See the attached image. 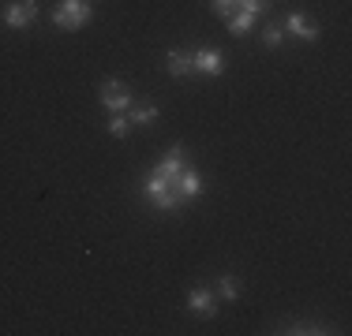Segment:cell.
Here are the masks:
<instances>
[{
	"mask_svg": "<svg viewBox=\"0 0 352 336\" xmlns=\"http://www.w3.org/2000/svg\"><path fill=\"white\" fill-rule=\"evenodd\" d=\"M184 165H188V154H184V146H173L169 157H165V161L157 165L150 176H154V180H162V183H176V176L184 172Z\"/></svg>",
	"mask_w": 352,
	"mask_h": 336,
	"instance_id": "277c9868",
	"label": "cell"
},
{
	"mask_svg": "<svg viewBox=\"0 0 352 336\" xmlns=\"http://www.w3.org/2000/svg\"><path fill=\"white\" fill-rule=\"evenodd\" d=\"M263 41H266L270 49H278L281 41H285V27H278V23H270V27L263 30Z\"/></svg>",
	"mask_w": 352,
	"mask_h": 336,
	"instance_id": "9a60e30c",
	"label": "cell"
},
{
	"mask_svg": "<svg viewBox=\"0 0 352 336\" xmlns=\"http://www.w3.org/2000/svg\"><path fill=\"white\" fill-rule=\"evenodd\" d=\"M131 131V120L124 112H113V120H109V134H116V139H124V134Z\"/></svg>",
	"mask_w": 352,
	"mask_h": 336,
	"instance_id": "5bb4252c",
	"label": "cell"
},
{
	"mask_svg": "<svg viewBox=\"0 0 352 336\" xmlns=\"http://www.w3.org/2000/svg\"><path fill=\"white\" fill-rule=\"evenodd\" d=\"M251 23H255V15H248V12H232L229 15V30L236 34V38H244V34L251 30Z\"/></svg>",
	"mask_w": 352,
	"mask_h": 336,
	"instance_id": "7c38bea8",
	"label": "cell"
},
{
	"mask_svg": "<svg viewBox=\"0 0 352 336\" xmlns=\"http://www.w3.org/2000/svg\"><path fill=\"white\" fill-rule=\"evenodd\" d=\"M236 4H240V0H210V8H214L217 15H225V19H229V15L236 12Z\"/></svg>",
	"mask_w": 352,
	"mask_h": 336,
	"instance_id": "e0dca14e",
	"label": "cell"
},
{
	"mask_svg": "<svg viewBox=\"0 0 352 336\" xmlns=\"http://www.w3.org/2000/svg\"><path fill=\"white\" fill-rule=\"evenodd\" d=\"M98 97H102V105L109 112H124V108H131V90L124 86L120 79H105L102 90H98Z\"/></svg>",
	"mask_w": 352,
	"mask_h": 336,
	"instance_id": "3957f363",
	"label": "cell"
},
{
	"mask_svg": "<svg viewBox=\"0 0 352 336\" xmlns=\"http://www.w3.org/2000/svg\"><path fill=\"white\" fill-rule=\"evenodd\" d=\"M217 296L232 302V299L240 296V280H236V276H221V280H217Z\"/></svg>",
	"mask_w": 352,
	"mask_h": 336,
	"instance_id": "4fadbf2b",
	"label": "cell"
},
{
	"mask_svg": "<svg viewBox=\"0 0 352 336\" xmlns=\"http://www.w3.org/2000/svg\"><path fill=\"white\" fill-rule=\"evenodd\" d=\"M128 120H131V128H150L157 120V108L154 105H131Z\"/></svg>",
	"mask_w": 352,
	"mask_h": 336,
	"instance_id": "8fae6325",
	"label": "cell"
},
{
	"mask_svg": "<svg viewBox=\"0 0 352 336\" xmlns=\"http://www.w3.org/2000/svg\"><path fill=\"white\" fill-rule=\"evenodd\" d=\"M289 333H326L322 325H311V322H300V325H292Z\"/></svg>",
	"mask_w": 352,
	"mask_h": 336,
	"instance_id": "ac0fdd59",
	"label": "cell"
},
{
	"mask_svg": "<svg viewBox=\"0 0 352 336\" xmlns=\"http://www.w3.org/2000/svg\"><path fill=\"white\" fill-rule=\"evenodd\" d=\"M188 310H195V314L214 317V310H217L214 291H206V288H191V291H188Z\"/></svg>",
	"mask_w": 352,
	"mask_h": 336,
	"instance_id": "ba28073f",
	"label": "cell"
},
{
	"mask_svg": "<svg viewBox=\"0 0 352 336\" xmlns=\"http://www.w3.org/2000/svg\"><path fill=\"white\" fill-rule=\"evenodd\" d=\"M176 187H180V195H184V198H195L199 191H203V176H199L195 168L184 165V172L176 176Z\"/></svg>",
	"mask_w": 352,
	"mask_h": 336,
	"instance_id": "30bf717a",
	"label": "cell"
},
{
	"mask_svg": "<svg viewBox=\"0 0 352 336\" xmlns=\"http://www.w3.org/2000/svg\"><path fill=\"white\" fill-rule=\"evenodd\" d=\"M165 67H169V75H191L195 71V64H191V53H184V49H169V56H165Z\"/></svg>",
	"mask_w": 352,
	"mask_h": 336,
	"instance_id": "9c48e42d",
	"label": "cell"
},
{
	"mask_svg": "<svg viewBox=\"0 0 352 336\" xmlns=\"http://www.w3.org/2000/svg\"><path fill=\"white\" fill-rule=\"evenodd\" d=\"M34 19H38V4H34V0H19V4H12V8L4 12V23H8L12 30L30 27Z\"/></svg>",
	"mask_w": 352,
	"mask_h": 336,
	"instance_id": "5b68a950",
	"label": "cell"
},
{
	"mask_svg": "<svg viewBox=\"0 0 352 336\" xmlns=\"http://www.w3.org/2000/svg\"><path fill=\"white\" fill-rule=\"evenodd\" d=\"M274 0H240L236 4V12H248V15H258V12H266Z\"/></svg>",
	"mask_w": 352,
	"mask_h": 336,
	"instance_id": "2e32d148",
	"label": "cell"
},
{
	"mask_svg": "<svg viewBox=\"0 0 352 336\" xmlns=\"http://www.w3.org/2000/svg\"><path fill=\"white\" fill-rule=\"evenodd\" d=\"M142 191L157 202V209H176L184 202V195H180V187H176V183H162V180H154V176H146Z\"/></svg>",
	"mask_w": 352,
	"mask_h": 336,
	"instance_id": "7a4b0ae2",
	"label": "cell"
},
{
	"mask_svg": "<svg viewBox=\"0 0 352 336\" xmlns=\"http://www.w3.org/2000/svg\"><path fill=\"white\" fill-rule=\"evenodd\" d=\"M90 4L87 0H60V4H56V12H53V23L60 30H79V27H87L90 23Z\"/></svg>",
	"mask_w": 352,
	"mask_h": 336,
	"instance_id": "6da1fadb",
	"label": "cell"
},
{
	"mask_svg": "<svg viewBox=\"0 0 352 336\" xmlns=\"http://www.w3.org/2000/svg\"><path fill=\"white\" fill-rule=\"evenodd\" d=\"M191 64H195V71H203V75H221L225 71L221 49H199V53H191Z\"/></svg>",
	"mask_w": 352,
	"mask_h": 336,
	"instance_id": "8992f818",
	"label": "cell"
},
{
	"mask_svg": "<svg viewBox=\"0 0 352 336\" xmlns=\"http://www.w3.org/2000/svg\"><path fill=\"white\" fill-rule=\"evenodd\" d=\"M285 30L296 34V38H304V41H318V27L307 19V15H300V12H292L289 19H285Z\"/></svg>",
	"mask_w": 352,
	"mask_h": 336,
	"instance_id": "52a82bcc",
	"label": "cell"
}]
</instances>
